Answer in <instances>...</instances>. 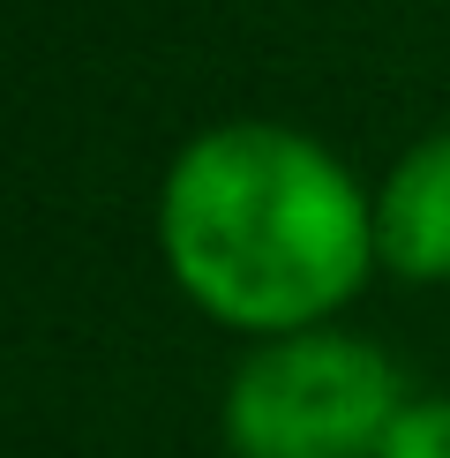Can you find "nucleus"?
<instances>
[{"mask_svg": "<svg viewBox=\"0 0 450 458\" xmlns=\"http://www.w3.org/2000/svg\"><path fill=\"white\" fill-rule=\"evenodd\" d=\"M158 241L203 316L293 338L375 271V196L286 121H218L180 143L158 188Z\"/></svg>", "mask_w": 450, "mask_h": 458, "instance_id": "obj_1", "label": "nucleus"}, {"mask_svg": "<svg viewBox=\"0 0 450 458\" xmlns=\"http://www.w3.org/2000/svg\"><path fill=\"white\" fill-rule=\"evenodd\" d=\"M405 413V384L383 346L353 331L262 338L225 384V444L233 458H375Z\"/></svg>", "mask_w": 450, "mask_h": 458, "instance_id": "obj_2", "label": "nucleus"}, {"mask_svg": "<svg viewBox=\"0 0 450 458\" xmlns=\"http://www.w3.org/2000/svg\"><path fill=\"white\" fill-rule=\"evenodd\" d=\"M375 263L398 278H450V128L421 136L375 188Z\"/></svg>", "mask_w": 450, "mask_h": 458, "instance_id": "obj_3", "label": "nucleus"}, {"mask_svg": "<svg viewBox=\"0 0 450 458\" xmlns=\"http://www.w3.org/2000/svg\"><path fill=\"white\" fill-rule=\"evenodd\" d=\"M375 458H450V398H405Z\"/></svg>", "mask_w": 450, "mask_h": 458, "instance_id": "obj_4", "label": "nucleus"}]
</instances>
